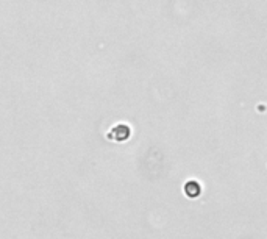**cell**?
<instances>
[{"mask_svg": "<svg viewBox=\"0 0 267 239\" xmlns=\"http://www.w3.org/2000/svg\"><path fill=\"white\" fill-rule=\"evenodd\" d=\"M114 133H117L116 134L117 141H125L130 136V129L127 125H119V127H116V129H114Z\"/></svg>", "mask_w": 267, "mask_h": 239, "instance_id": "1", "label": "cell"}, {"mask_svg": "<svg viewBox=\"0 0 267 239\" xmlns=\"http://www.w3.org/2000/svg\"><path fill=\"white\" fill-rule=\"evenodd\" d=\"M200 191H202V189H200V184L198 183H196V182H188L186 183V194H188L189 197H192V199L197 197L198 194H200Z\"/></svg>", "mask_w": 267, "mask_h": 239, "instance_id": "2", "label": "cell"}]
</instances>
